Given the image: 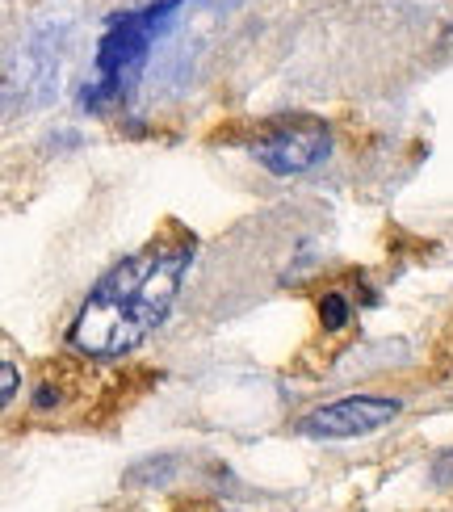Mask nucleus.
<instances>
[{
    "instance_id": "7",
    "label": "nucleus",
    "mask_w": 453,
    "mask_h": 512,
    "mask_svg": "<svg viewBox=\"0 0 453 512\" xmlns=\"http://www.w3.org/2000/svg\"><path fill=\"white\" fill-rule=\"evenodd\" d=\"M433 479H437V483H453V450H445V454L433 462Z\"/></svg>"
},
{
    "instance_id": "3",
    "label": "nucleus",
    "mask_w": 453,
    "mask_h": 512,
    "mask_svg": "<svg viewBox=\"0 0 453 512\" xmlns=\"http://www.w3.org/2000/svg\"><path fill=\"white\" fill-rule=\"evenodd\" d=\"M248 147L269 173L298 177V173H311V168H319L332 156V135H328V126L315 122V118H294V122H273L269 131L256 135Z\"/></svg>"
},
{
    "instance_id": "5",
    "label": "nucleus",
    "mask_w": 453,
    "mask_h": 512,
    "mask_svg": "<svg viewBox=\"0 0 453 512\" xmlns=\"http://www.w3.org/2000/svg\"><path fill=\"white\" fill-rule=\"evenodd\" d=\"M353 319V303L344 298L340 290H332V294H323L319 298V324H323V332H340L344 324Z\"/></svg>"
},
{
    "instance_id": "2",
    "label": "nucleus",
    "mask_w": 453,
    "mask_h": 512,
    "mask_svg": "<svg viewBox=\"0 0 453 512\" xmlns=\"http://www.w3.org/2000/svg\"><path fill=\"white\" fill-rule=\"evenodd\" d=\"M177 0H151V5L126 9L118 17H110L101 42H97V59H93V80L84 84L80 105L84 110H110V105H122L135 93V84L151 59V42H156L168 21L177 17Z\"/></svg>"
},
{
    "instance_id": "1",
    "label": "nucleus",
    "mask_w": 453,
    "mask_h": 512,
    "mask_svg": "<svg viewBox=\"0 0 453 512\" xmlns=\"http://www.w3.org/2000/svg\"><path fill=\"white\" fill-rule=\"evenodd\" d=\"M193 252H198V244H193L189 231L168 223L164 236L122 256L118 265L97 277V286L80 303L68 328V345L101 361L139 349L177 303Z\"/></svg>"
},
{
    "instance_id": "6",
    "label": "nucleus",
    "mask_w": 453,
    "mask_h": 512,
    "mask_svg": "<svg viewBox=\"0 0 453 512\" xmlns=\"http://www.w3.org/2000/svg\"><path fill=\"white\" fill-rule=\"evenodd\" d=\"M0 378H5V382H0V403L9 408L13 395H17V366H13V361H5V366H0Z\"/></svg>"
},
{
    "instance_id": "4",
    "label": "nucleus",
    "mask_w": 453,
    "mask_h": 512,
    "mask_svg": "<svg viewBox=\"0 0 453 512\" xmlns=\"http://www.w3.org/2000/svg\"><path fill=\"white\" fill-rule=\"evenodd\" d=\"M399 412H403L399 399H386V395H349V399L323 403V408L307 412V416L298 420V433L302 437H328V441L365 437V433L386 429V424H391Z\"/></svg>"
}]
</instances>
